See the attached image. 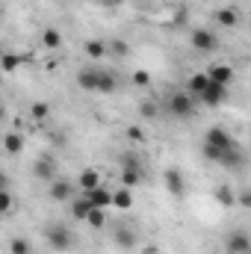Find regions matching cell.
<instances>
[{
	"mask_svg": "<svg viewBox=\"0 0 251 254\" xmlns=\"http://www.w3.org/2000/svg\"><path fill=\"white\" fill-rule=\"evenodd\" d=\"M45 240H48V246H51L54 252H71V249H74V234H71V228H65L63 222L48 225Z\"/></svg>",
	"mask_w": 251,
	"mask_h": 254,
	"instance_id": "6da1fadb",
	"label": "cell"
},
{
	"mask_svg": "<svg viewBox=\"0 0 251 254\" xmlns=\"http://www.w3.org/2000/svg\"><path fill=\"white\" fill-rule=\"evenodd\" d=\"M204 142L207 145H213V148H219V151H234V148H243L225 127H210L207 130V136H204Z\"/></svg>",
	"mask_w": 251,
	"mask_h": 254,
	"instance_id": "7a4b0ae2",
	"label": "cell"
},
{
	"mask_svg": "<svg viewBox=\"0 0 251 254\" xmlns=\"http://www.w3.org/2000/svg\"><path fill=\"white\" fill-rule=\"evenodd\" d=\"M122 184H125L127 190H133V187L142 184V166H139V160L133 154H127L125 160H122Z\"/></svg>",
	"mask_w": 251,
	"mask_h": 254,
	"instance_id": "3957f363",
	"label": "cell"
},
{
	"mask_svg": "<svg viewBox=\"0 0 251 254\" xmlns=\"http://www.w3.org/2000/svg\"><path fill=\"white\" fill-rule=\"evenodd\" d=\"M228 98V86H219V83H207V89L195 98V104H204V107H222Z\"/></svg>",
	"mask_w": 251,
	"mask_h": 254,
	"instance_id": "277c9868",
	"label": "cell"
},
{
	"mask_svg": "<svg viewBox=\"0 0 251 254\" xmlns=\"http://www.w3.org/2000/svg\"><path fill=\"white\" fill-rule=\"evenodd\" d=\"M33 172H36L39 181H57V178H60V166H57V160H54L51 154H42V157L33 163Z\"/></svg>",
	"mask_w": 251,
	"mask_h": 254,
	"instance_id": "5b68a950",
	"label": "cell"
},
{
	"mask_svg": "<svg viewBox=\"0 0 251 254\" xmlns=\"http://www.w3.org/2000/svg\"><path fill=\"white\" fill-rule=\"evenodd\" d=\"M195 101L189 98V95H181V92H175L172 98H169V113L172 116H178V119H189L192 113H195Z\"/></svg>",
	"mask_w": 251,
	"mask_h": 254,
	"instance_id": "8992f818",
	"label": "cell"
},
{
	"mask_svg": "<svg viewBox=\"0 0 251 254\" xmlns=\"http://www.w3.org/2000/svg\"><path fill=\"white\" fill-rule=\"evenodd\" d=\"M192 48L201 51V54H213V51L219 48V39H216V33H210V30H195V33H192Z\"/></svg>",
	"mask_w": 251,
	"mask_h": 254,
	"instance_id": "52a82bcc",
	"label": "cell"
},
{
	"mask_svg": "<svg viewBox=\"0 0 251 254\" xmlns=\"http://www.w3.org/2000/svg\"><path fill=\"white\" fill-rule=\"evenodd\" d=\"M225 246H228L231 254H251V240H249L246 231H234V234L225 240Z\"/></svg>",
	"mask_w": 251,
	"mask_h": 254,
	"instance_id": "ba28073f",
	"label": "cell"
},
{
	"mask_svg": "<svg viewBox=\"0 0 251 254\" xmlns=\"http://www.w3.org/2000/svg\"><path fill=\"white\" fill-rule=\"evenodd\" d=\"M86 195V201L92 204V207H101V210H107V207H113V192L104 190V187H95V190L83 192Z\"/></svg>",
	"mask_w": 251,
	"mask_h": 254,
	"instance_id": "9c48e42d",
	"label": "cell"
},
{
	"mask_svg": "<svg viewBox=\"0 0 251 254\" xmlns=\"http://www.w3.org/2000/svg\"><path fill=\"white\" fill-rule=\"evenodd\" d=\"M136 243H139V237H136V231H133L130 225H119V228H116V246H119V249L130 252V249H136Z\"/></svg>",
	"mask_w": 251,
	"mask_h": 254,
	"instance_id": "30bf717a",
	"label": "cell"
},
{
	"mask_svg": "<svg viewBox=\"0 0 251 254\" xmlns=\"http://www.w3.org/2000/svg\"><path fill=\"white\" fill-rule=\"evenodd\" d=\"M51 198H54V201H71V198H74V184L65 181V178L51 181Z\"/></svg>",
	"mask_w": 251,
	"mask_h": 254,
	"instance_id": "8fae6325",
	"label": "cell"
},
{
	"mask_svg": "<svg viewBox=\"0 0 251 254\" xmlns=\"http://www.w3.org/2000/svg\"><path fill=\"white\" fill-rule=\"evenodd\" d=\"M163 178H166V190L172 192L175 198H184V195H187V184H184V178H181L178 169H169Z\"/></svg>",
	"mask_w": 251,
	"mask_h": 254,
	"instance_id": "7c38bea8",
	"label": "cell"
},
{
	"mask_svg": "<svg viewBox=\"0 0 251 254\" xmlns=\"http://www.w3.org/2000/svg\"><path fill=\"white\" fill-rule=\"evenodd\" d=\"M207 80H210V83H219V86H231L234 68H231V65H213V68L207 71Z\"/></svg>",
	"mask_w": 251,
	"mask_h": 254,
	"instance_id": "4fadbf2b",
	"label": "cell"
},
{
	"mask_svg": "<svg viewBox=\"0 0 251 254\" xmlns=\"http://www.w3.org/2000/svg\"><path fill=\"white\" fill-rule=\"evenodd\" d=\"M77 184H80V190L83 192L95 190V187H101V172H98V169H83L80 178H77Z\"/></svg>",
	"mask_w": 251,
	"mask_h": 254,
	"instance_id": "5bb4252c",
	"label": "cell"
},
{
	"mask_svg": "<svg viewBox=\"0 0 251 254\" xmlns=\"http://www.w3.org/2000/svg\"><path fill=\"white\" fill-rule=\"evenodd\" d=\"M77 86L86 89V92H95V89H98V71H95V68H83V71H77Z\"/></svg>",
	"mask_w": 251,
	"mask_h": 254,
	"instance_id": "9a60e30c",
	"label": "cell"
},
{
	"mask_svg": "<svg viewBox=\"0 0 251 254\" xmlns=\"http://www.w3.org/2000/svg\"><path fill=\"white\" fill-rule=\"evenodd\" d=\"M68 204H71V216H74L77 222H86V216H89V210H92V204L86 201V195H80V198H71Z\"/></svg>",
	"mask_w": 251,
	"mask_h": 254,
	"instance_id": "2e32d148",
	"label": "cell"
},
{
	"mask_svg": "<svg viewBox=\"0 0 251 254\" xmlns=\"http://www.w3.org/2000/svg\"><path fill=\"white\" fill-rule=\"evenodd\" d=\"M216 21H219L222 27H237V24H240V12H237L234 6H225V9L216 12Z\"/></svg>",
	"mask_w": 251,
	"mask_h": 254,
	"instance_id": "e0dca14e",
	"label": "cell"
},
{
	"mask_svg": "<svg viewBox=\"0 0 251 254\" xmlns=\"http://www.w3.org/2000/svg\"><path fill=\"white\" fill-rule=\"evenodd\" d=\"M207 83H210V80H207V71H198V74H192V77H189V92H192L189 98L195 101V98H198V95L207 89Z\"/></svg>",
	"mask_w": 251,
	"mask_h": 254,
	"instance_id": "ac0fdd59",
	"label": "cell"
},
{
	"mask_svg": "<svg viewBox=\"0 0 251 254\" xmlns=\"http://www.w3.org/2000/svg\"><path fill=\"white\" fill-rule=\"evenodd\" d=\"M3 151L12 154V157L21 154V151H24V136H21V133H6V139H3Z\"/></svg>",
	"mask_w": 251,
	"mask_h": 254,
	"instance_id": "d6986e66",
	"label": "cell"
},
{
	"mask_svg": "<svg viewBox=\"0 0 251 254\" xmlns=\"http://www.w3.org/2000/svg\"><path fill=\"white\" fill-rule=\"evenodd\" d=\"M113 207H119V210H130V207H133V192L127 190V187L116 190L113 192Z\"/></svg>",
	"mask_w": 251,
	"mask_h": 254,
	"instance_id": "ffe728a7",
	"label": "cell"
},
{
	"mask_svg": "<svg viewBox=\"0 0 251 254\" xmlns=\"http://www.w3.org/2000/svg\"><path fill=\"white\" fill-rule=\"evenodd\" d=\"M42 42H45V48L57 51V48H63V33H60L57 27H48V30L42 33Z\"/></svg>",
	"mask_w": 251,
	"mask_h": 254,
	"instance_id": "44dd1931",
	"label": "cell"
},
{
	"mask_svg": "<svg viewBox=\"0 0 251 254\" xmlns=\"http://www.w3.org/2000/svg\"><path fill=\"white\" fill-rule=\"evenodd\" d=\"M95 92H104V95L116 92V77H113L110 71H98V89H95Z\"/></svg>",
	"mask_w": 251,
	"mask_h": 254,
	"instance_id": "7402d4cb",
	"label": "cell"
},
{
	"mask_svg": "<svg viewBox=\"0 0 251 254\" xmlns=\"http://www.w3.org/2000/svg\"><path fill=\"white\" fill-rule=\"evenodd\" d=\"M86 222H89V228L101 231V228L107 225V210H101V207H92V210H89V216H86Z\"/></svg>",
	"mask_w": 251,
	"mask_h": 254,
	"instance_id": "603a6c76",
	"label": "cell"
},
{
	"mask_svg": "<svg viewBox=\"0 0 251 254\" xmlns=\"http://www.w3.org/2000/svg\"><path fill=\"white\" fill-rule=\"evenodd\" d=\"M21 63H24V57H18V54H3V57H0V71H3V74H12L15 68H21Z\"/></svg>",
	"mask_w": 251,
	"mask_h": 254,
	"instance_id": "cb8c5ba5",
	"label": "cell"
},
{
	"mask_svg": "<svg viewBox=\"0 0 251 254\" xmlns=\"http://www.w3.org/2000/svg\"><path fill=\"white\" fill-rule=\"evenodd\" d=\"M86 57H92V60L107 57V45L104 42H86Z\"/></svg>",
	"mask_w": 251,
	"mask_h": 254,
	"instance_id": "d4e9b609",
	"label": "cell"
},
{
	"mask_svg": "<svg viewBox=\"0 0 251 254\" xmlns=\"http://www.w3.org/2000/svg\"><path fill=\"white\" fill-rule=\"evenodd\" d=\"M9 252L12 254H33V249H30V243H27L24 237H15V240L9 243Z\"/></svg>",
	"mask_w": 251,
	"mask_h": 254,
	"instance_id": "484cf974",
	"label": "cell"
},
{
	"mask_svg": "<svg viewBox=\"0 0 251 254\" xmlns=\"http://www.w3.org/2000/svg\"><path fill=\"white\" fill-rule=\"evenodd\" d=\"M107 54H113V57H127L130 48H127L125 42H110V45H107Z\"/></svg>",
	"mask_w": 251,
	"mask_h": 254,
	"instance_id": "4316f807",
	"label": "cell"
},
{
	"mask_svg": "<svg viewBox=\"0 0 251 254\" xmlns=\"http://www.w3.org/2000/svg\"><path fill=\"white\" fill-rule=\"evenodd\" d=\"M216 198H219V204H228V207H231V204H234V190L219 187V190H216Z\"/></svg>",
	"mask_w": 251,
	"mask_h": 254,
	"instance_id": "83f0119b",
	"label": "cell"
},
{
	"mask_svg": "<svg viewBox=\"0 0 251 254\" xmlns=\"http://www.w3.org/2000/svg\"><path fill=\"white\" fill-rule=\"evenodd\" d=\"M12 204H15V198H12L6 190H0V216H3V213H9V210H12Z\"/></svg>",
	"mask_w": 251,
	"mask_h": 254,
	"instance_id": "f1b7e54d",
	"label": "cell"
},
{
	"mask_svg": "<svg viewBox=\"0 0 251 254\" xmlns=\"http://www.w3.org/2000/svg\"><path fill=\"white\" fill-rule=\"evenodd\" d=\"M133 83L145 89V86H151V74L148 71H133Z\"/></svg>",
	"mask_w": 251,
	"mask_h": 254,
	"instance_id": "f546056e",
	"label": "cell"
},
{
	"mask_svg": "<svg viewBox=\"0 0 251 254\" xmlns=\"http://www.w3.org/2000/svg\"><path fill=\"white\" fill-rule=\"evenodd\" d=\"M30 113H33V119H45L48 116V104H33Z\"/></svg>",
	"mask_w": 251,
	"mask_h": 254,
	"instance_id": "4dcf8cb0",
	"label": "cell"
},
{
	"mask_svg": "<svg viewBox=\"0 0 251 254\" xmlns=\"http://www.w3.org/2000/svg\"><path fill=\"white\" fill-rule=\"evenodd\" d=\"M127 139H130V142H142V139H145V133H142L139 127H130V130H127Z\"/></svg>",
	"mask_w": 251,
	"mask_h": 254,
	"instance_id": "1f68e13d",
	"label": "cell"
},
{
	"mask_svg": "<svg viewBox=\"0 0 251 254\" xmlns=\"http://www.w3.org/2000/svg\"><path fill=\"white\" fill-rule=\"evenodd\" d=\"M142 116H145V119H154V116H157V110H154L151 104H142Z\"/></svg>",
	"mask_w": 251,
	"mask_h": 254,
	"instance_id": "d6a6232c",
	"label": "cell"
},
{
	"mask_svg": "<svg viewBox=\"0 0 251 254\" xmlns=\"http://www.w3.org/2000/svg\"><path fill=\"white\" fill-rule=\"evenodd\" d=\"M240 204H243V207H249V204H251V198H249V192H243V195H240Z\"/></svg>",
	"mask_w": 251,
	"mask_h": 254,
	"instance_id": "836d02e7",
	"label": "cell"
},
{
	"mask_svg": "<svg viewBox=\"0 0 251 254\" xmlns=\"http://www.w3.org/2000/svg\"><path fill=\"white\" fill-rule=\"evenodd\" d=\"M3 187H6V178H3V175H0V190H3Z\"/></svg>",
	"mask_w": 251,
	"mask_h": 254,
	"instance_id": "e575fe53",
	"label": "cell"
},
{
	"mask_svg": "<svg viewBox=\"0 0 251 254\" xmlns=\"http://www.w3.org/2000/svg\"><path fill=\"white\" fill-rule=\"evenodd\" d=\"M0 122H3V107H0Z\"/></svg>",
	"mask_w": 251,
	"mask_h": 254,
	"instance_id": "d590c367",
	"label": "cell"
},
{
	"mask_svg": "<svg viewBox=\"0 0 251 254\" xmlns=\"http://www.w3.org/2000/svg\"><path fill=\"white\" fill-rule=\"evenodd\" d=\"M0 74H3V71H0Z\"/></svg>",
	"mask_w": 251,
	"mask_h": 254,
	"instance_id": "8d00e7d4",
	"label": "cell"
}]
</instances>
